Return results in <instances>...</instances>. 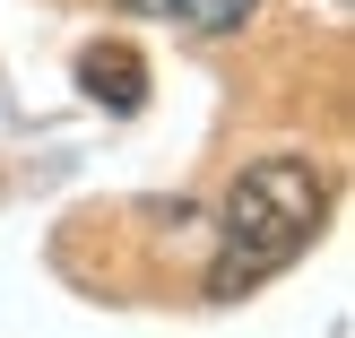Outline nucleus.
Wrapping results in <instances>:
<instances>
[{"label":"nucleus","instance_id":"2","mask_svg":"<svg viewBox=\"0 0 355 338\" xmlns=\"http://www.w3.org/2000/svg\"><path fill=\"white\" fill-rule=\"evenodd\" d=\"M78 87L96 104H113V113H139V104H148V61H139L130 44H87L78 52Z\"/></svg>","mask_w":355,"mask_h":338},{"label":"nucleus","instance_id":"4","mask_svg":"<svg viewBox=\"0 0 355 338\" xmlns=\"http://www.w3.org/2000/svg\"><path fill=\"white\" fill-rule=\"evenodd\" d=\"M329 9H347V0H329Z\"/></svg>","mask_w":355,"mask_h":338},{"label":"nucleus","instance_id":"3","mask_svg":"<svg viewBox=\"0 0 355 338\" xmlns=\"http://www.w3.org/2000/svg\"><path fill=\"white\" fill-rule=\"evenodd\" d=\"M130 9H148V17H173V26H191V35H243L260 0H130Z\"/></svg>","mask_w":355,"mask_h":338},{"label":"nucleus","instance_id":"1","mask_svg":"<svg viewBox=\"0 0 355 338\" xmlns=\"http://www.w3.org/2000/svg\"><path fill=\"white\" fill-rule=\"evenodd\" d=\"M321 217H329L321 165H304V156L243 165L234 191H225V243L208 260V304H234V295L269 287L277 269H295L312 252V235H321Z\"/></svg>","mask_w":355,"mask_h":338}]
</instances>
